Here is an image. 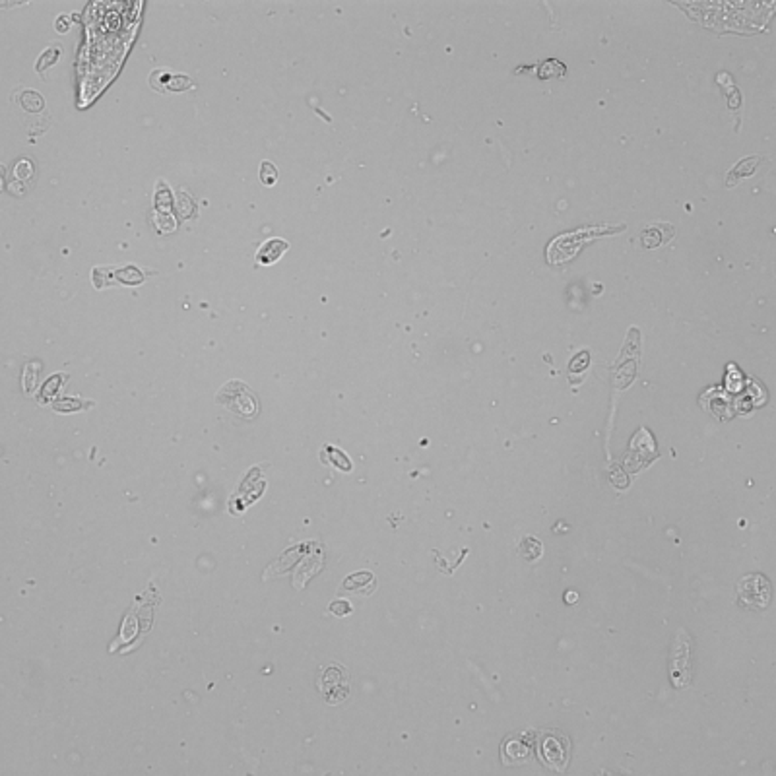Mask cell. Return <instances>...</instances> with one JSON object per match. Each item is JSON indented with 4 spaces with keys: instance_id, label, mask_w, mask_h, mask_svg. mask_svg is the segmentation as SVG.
<instances>
[{
    "instance_id": "1",
    "label": "cell",
    "mask_w": 776,
    "mask_h": 776,
    "mask_svg": "<svg viewBox=\"0 0 776 776\" xmlns=\"http://www.w3.org/2000/svg\"><path fill=\"white\" fill-rule=\"evenodd\" d=\"M621 231H625V223H621V225H610L608 223V225H592V228L586 225V228L576 229V231L561 233L548 245V262L553 264V266L567 264L568 260H573L578 255V250L586 242L603 235H616V233H621Z\"/></svg>"
},
{
    "instance_id": "2",
    "label": "cell",
    "mask_w": 776,
    "mask_h": 776,
    "mask_svg": "<svg viewBox=\"0 0 776 776\" xmlns=\"http://www.w3.org/2000/svg\"><path fill=\"white\" fill-rule=\"evenodd\" d=\"M215 402L242 419H255L260 414V402L255 390L242 381L225 382L215 394Z\"/></svg>"
},
{
    "instance_id": "3",
    "label": "cell",
    "mask_w": 776,
    "mask_h": 776,
    "mask_svg": "<svg viewBox=\"0 0 776 776\" xmlns=\"http://www.w3.org/2000/svg\"><path fill=\"white\" fill-rule=\"evenodd\" d=\"M317 687H319L320 697L328 705L344 703L347 699V695H349V673H347L346 665H322L319 672V679H317Z\"/></svg>"
},
{
    "instance_id": "4",
    "label": "cell",
    "mask_w": 776,
    "mask_h": 776,
    "mask_svg": "<svg viewBox=\"0 0 776 776\" xmlns=\"http://www.w3.org/2000/svg\"><path fill=\"white\" fill-rule=\"evenodd\" d=\"M540 757L541 762H546L549 769L563 772L571 759V742L567 735H563L561 732H548L541 735Z\"/></svg>"
},
{
    "instance_id": "5",
    "label": "cell",
    "mask_w": 776,
    "mask_h": 776,
    "mask_svg": "<svg viewBox=\"0 0 776 776\" xmlns=\"http://www.w3.org/2000/svg\"><path fill=\"white\" fill-rule=\"evenodd\" d=\"M689 637L687 630L679 629L678 637L673 640L672 654H670V672L675 687H687L691 683V668H689Z\"/></svg>"
},
{
    "instance_id": "6",
    "label": "cell",
    "mask_w": 776,
    "mask_h": 776,
    "mask_svg": "<svg viewBox=\"0 0 776 776\" xmlns=\"http://www.w3.org/2000/svg\"><path fill=\"white\" fill-rule=\"evenodd\" d=\"M737 592H740V598L747 608L762 610L770 602V584L761 575H751L742 578L740 584H737Z\"/></svg>"
},
{
    "instance_id": "7",
    "label": "cell",
    "mask_w": 776,
    "mask_h": 776,
    "mask_svg": "<svg viewBox=\"0 0 776 776\" xmlns=\"http://www.w3.org/2000/svg\"><path fill=\"white\" fill-rule=\"evenodd\" d=\"M673 235H675V228H673L672 223L658 222L650 223V225H646L643 229L640 241H643L645 249H658V247H662L665 242L672 241Z\"/></svg>"
},
{
    "instance_id": "8",
    "label": "cell",
    "mask_w": 776,
    "mask_h": 776,
    "mask_svg": "<svg viewBox=\"0 0 776 776\" xmlns=\"http://www.w3.org/2000/svg\"><path fill=\"white\" fill-rule=\"evenodd\" d=\"M530 743H526L522 740V735H509L505 742H503V747H501V757L505 765H519V762H524L530 759Z\"/></svg>"
},
{
    "instance_id": "9",
    "label": "cell",
    "mask_w": 776,
    "mask_h": 776,
    "mask_svg": "<svg viewBox=\"0 0 776 776\" xmlns=\"http://www.w3.org/2000/svg\"><path fill=\"white\" fill-rule=\"evenodd\" d=\"M342 590L349 594H361V596H371L377 590V578L371 571H359L352 573L346 581L342 582Z\"/></svg>"
},
{
    "instance_id": "10",
    "label": "cell",
    "mask_w": 776,
    "mask_h": 776,
    "mask_svg": "<svg viewBox=\"0 0 776 776\" xmlns=\"http://www.w3.org/2000/svg\"><path fill=\"white\" fill-rule=\"evenodd\" d=\"M290 249V242L285 239H280V237H272L268 241L264 242L262 247L258 249L257 252V262L262 264V266H272L276 264L280 258L284 257L285 252Z\"/></svg>"
},
{
    "instance_id": "11",
    "label": "cell",
    "mask_w": 776,
    "mask_h": 776,
    "mask_svg": "<svg viewBox=\"0 0 776 776\" xmlns=\"http://www.w3.org/2000/svg\"><path fill=\"white\" fill-rule=\"evenodd\" d=\"M762 161H765L762 155H749V158H745V160L737 161V163L728 171L726 187H735L743 177H751V175L755 173L757 167L761 165Z\"/></svg>"
},
{
    "instance_id": "12",
    "label": "cell",
    "mask_w": 776,
    "mask_h": 776,
    "mask_svg": "<svg viewBox=\"0 0 776 776\" xmlns=\"http://www.w3.org/2000/svg\"><path fill=\"white\" fill-rule=\"evenodd\" d=\"M320 460L326 462V464L334 466L336 470L352 471V460L347 458L346 452H342L340 449H336V446H330V444L322 449V452H320Z\"/></svg>"
},
{
    "instance_id": "13",
    "label": "cell",
    "mask_w": 776,
    "mask_h": 776,
    "mask_svg": "<svg viewBox=\"0 0 776 776\" xmlns=\"http://www.w3.org/2000/svg\"><path fill=\"white\" fill-rule=\"evenodd\" d=\"M519 553L522 555L526 561H536V559L543 553V546H541V541L538 540V538L526 536V538H522V541H520Z\"/></svg>"
},
{
    "instance_id": "14",
    "label": "cell",
    "mask_w": 776,
    "mask_h": 776,
    "mask_svg": "<svg viewBox=\"0 0 776 776\" xmlns=\"http://www.w3.org/2000/svg\"><path fill=\"white\" fill-rule=\"evenodd\" d=\"M171 78H173V74L169 70H155V72L150 74V86H152L153 90L165 91L169 82H171Z\"/></svg>"
},
{
    "instance_id": "15",
    "label": "cell",
    "mask_w": 776,
    "mask_h": 776,
    "mask_svg": "<svg viewBox=\"0 0 776 776\" xmlns=\"http://www.w3.org/2000/svg\"><path fill=\"white\" fill-rule=\"evenodd\" d=\"M565 74V66L559 61H546L540 66L541 78H561Z\"/></svg>"
},
{
    "instance_id": "16",
    "label": "cell",
    "mask_w": 776,
    "mask_h": 776,
    "mask_svg": "<svg viewBox=\"0 0 776 776\" xmlns=\"http://www.w3.org/2000/svg\"><path fill=\"white\" fill-rule=\"evenodd\" d=\"M260 180H262L266 187H274L277 180V171L276 165L272 161H262L260 163Z\"/></svg>"
},
{
    "instance_id": "17",
    "label": "cell",
    "mask_w": 776,
    "mask_h": 776,
    "mask_svg": "<svg viewBox=\"0 0 776 776\" xmlns=\"http://www.w3.org/2000/svg\"><path fill=\"white\" fill-rule=\"evenodd\" d=\"M193 86H194L193 80H190L188 76H185V74H173V78H171V82H169L165 91H185L188 90V88H193Z\"/></svg>"
},
{
    "instance_id": "18",
    "label": "cell",
    "mask_w": 776,
    "mask_h": 776,
    "mask_svg": "<svg viewBox=\"0 0 776 776\" xmlns=\"http://www.w3.org/2000/svg\"><path fill=\"white\" fill-rule=\"evenodd\" d=\"M328 611L336 617H346L354 611V608H352V603L347 602V600H334V602L330 603Z\"/></svg>"
},
{
    "instance_id": "19",
    "label": "cell",
    "mask_w": 776,
    "mask_h": 776,
    "mask_svg": "<svg viewBox=\"0 0 776 776\" xmlns=\"http://www.w3.org/2000/svg\"><path fill=\"white\" fill-rule=\"evenodd\" d=\"M586 365H588V355L581 354V355H578V359L571 363V369L575 371V369H584Z\"/></svg>"
},
{
    "instance_id": "20",
    "label": "cell",
    "mask_w": 776,
    "mask_h": 776,
    "mask_svg": "<svg viewBox=\"0 0 776 776\" xmlns=\"http://www.w3.org/2000/svg\"><path fill=\"white\" fill-rule=\"evenodd\" d=\"M565 600H567L568 603H575L576 600H578V596H576V592H567V596H565Z\"/></svg>"
},
{
    "instance_id": "21",
    "label": "cell",
    "mask_w": 776,
    "mask_h": 776,
    "mask_svg": "<svg viewBox=\"0 0 776 776\" xmlns=\"http://www.w3.org/2000/svg\"><path fill=\"white\" fill-rule=\"evenodd\" d=\"M26 165H28V161H21V163H20V165H18V167H20V169H24V167H26ZM18 175H20L21 179H26V177H29L28 171H20V173H18Z\"/></svg>"
}]
</instances>
